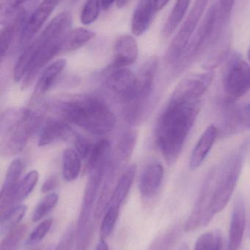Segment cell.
I'll return each mask as SVG.
<instances>
[{"label":"cell","mask_w":250,"mask_h":250,"mask_svg":"<svg viewBox=\"0 0 250 250\" xmlns=\"http://www.w3.org/2000/svg\"><path fill=\"white\" fill-rule=\"evenodd\" d=\"M170 0H154V7L156 11L158 12L162 10Z\"/></svg>","instance_id":"7bdbcfd3"},{"label":"cell","mask_w":250,"mask_h":250,"mask_svg":"<svg viewBox=\"0 0 250 250\" xmlns=\"http://www.w3.org/2000/svg\"><path fill=\"white\" fill-rule=\"evenodd\" d=\"M26 210V206L18 205L4 215L1 216L0 220V232L1 234H7L10 230L19 226V223L24 217Z\"/></svg>","instance_id":"f1b7e54d"},{"label":"cell","mask_w":250,"mask_h":250,"mask_svg":"<svg viewBox=\"0 0 250 250\" xmlns=\"http://www.w3.org/2000/svg\"><path fill=\"white\" fill-rule=\"evenodd\" d=\"M95 250H109L108 245L105 240H101L98 242Z\"/></svg>","instance_id":"f6af8a7d"},{"label":"cell","mask_w":250,"mask_h":250,"mask_svg":"<svg viewBox=\"0 0 250 250\" xmlns=\"http://www.w3.org/2000/svg\"><path fill=\"white\" fill-rule=\"evenodd\" d=\"M71 1L72 3H76L77 2V1H79V0H70Z\"/></svg>","instance_id":"681fc988"},{"label":"cell","mask_w":250,"mask_h":250,"mask_svg":"<svg viewBox=\"0 0 250 250\" xmlns=\"http://www.w3.org/2000/svg\"><path fill=\"white\" fill-rule=\"evenodd\" d=\"M136 170L135 165H130L126 167L113 190L108 207L120 208L132 188V184L135 180Z\"/></svg>","instance_id":"44dd1931"},{"label":"cell","mask_w":250,"mask_h":250,"mask_svg":"<svg viewBox=\"0 0 250 250\" xmlns=\"http://www.w3.org/2000/svg\"><path fill=\"white\" fill-rule=\"evenodd\" d=\"M129 1V0H117L116 1V4H117V7L118 8H123L127 4Z\"/></svg>","instance_id":"bcb514c9"},{"label":"cell","mask_w":250,"mask_h":250,"mask_svg":"<svg viewBox=\"0 0 250 250\" xmlns=\"http://www.w3.org/2000/svg\"><path fill=\"white\" fill-rule=\"evenodd\" d=\"M27 227L22 224L16 226L13 230L7 233L5 238L1 241L0 250H14L17 248L26 233Z\"/></svg>","instance_id":"d6a6232c"},{"label":"cell","mask_w":250,"mask_h":250,"mask_svg":"<svg viewBox=\"0 0 250 250\" xmlns=\"http://www.w3.org/2000/svg\"><path fill=\"white\" fill-rule=\"evenodd\" d=\"M119 211L120 208H114V207L107 208L103 217L101 229H100V237L101 240H106L113 233L118 218Z\"/></svg>","instance_id":"4dcf8cb0"},{"label":"cell","mask_w":250,"mask_h":250,"mask_svg":"<svg viewBox=\"0 0 250 250\" xmlns=\"http://www.w3.org/2000/svg\"><path fill=\"white\" fill-rule=\"evenodd\" d=\"M39 123V118L30 110L7 111L1 119V153L15 155L22 151Z\"/></svg>","instance_id":"277c9868"},{"label":"cell","mask_w":250,"mask_h":250,"mask_svg":"<svg viewBox=\"0 0 250 250\" xmlns=\"http://www.w3.org/2000/svg\"><path fill=\"white\" fill-rule=\"evenodd\" d=\"M106 86L122 102L131 104L134 102L136 92V76L131 70L113 68L109 66L105 77Z\"/></svg>","instance_id":"30bf717a"},{"label":"cell","mask_w":250,"mask_h":250,"mask_svg":"<svg viewBox=\"0 0 250 250\" xmlns=\"http://www.w3.org/2000/svg\"><path fill=\"white\" fill-rule=\"evenodd\" d=\"M57 182L55 179H48V180L44 182L41 191H42L43 193H48L50 191L54 189L56 186H57Z\"/></svg>","instance_id":"b9f144b4"},{"label":"cell","mask_w":250,"mask_h":250,"mask_svg":"<svg viewBox=\"0 0 250 250\" xmlns=\"http://www.w3.org/2000/svg\"><path fill=\"white\" fill-rule=\"evenodd\" d=\"M93 145L91 144L89 141H87L85 138L77 137L75 141V147L78 154L80 156L81 158L84 160H88L91 150Z\"/></svg>","instance_id":"f35d334b"},{"label":"cell","mask_w":250,"mask_h":250,"mask_svg":"<svg viewBox=\"0 0 250 250\" xmlns=\"http://www.w3.org/2000/svg\"><path fill=\"white\" fill-rule=\"evenodd\" d=\"M246 223V211L243 198L235 201L229 230L228 250H239L243 240Z\"/></svg>","instance_id":"9a60e30c"},{"label":"cell","mask_w":250,"mask_h":250,"mask_svg":"<svg viewBox=\"0 0 250 250\" xmlns=\"http://www.w3.org/2000/svg\"><path fill=\"white\" fill-rule=\"evenodd\" d=\"M117 0H101V6L103 10H107L110 8L113 3Z\"/></svg>","instance_id":"ee69618b"},{"label":"cell","mask_w":250,"mask_h":250,"mask_svg":"<svg viewBox=\"0 0 250 250\" xmlns=\"http://www.w3.org/2000/svg\"><path fill=\"white\" fill-rule=\"evenodd\" d=\"M243 153H233L217 168L213 211H223L230 201L243 167Z\"/></svg>","instance_id":"5b68a950"},{"label":"cell","mask_w":250,"mask_h":250,"mask_svg":"<svg viewBox=\"0 0 250 250\" xmlns=\"http://www.w3.org/2000/svg\"><path fill=\"white\" fill-rule=\"evenodd\" d=\"M248 58H249V60L250 61V47L249 51H248Z\"/></svg>","instance_id":"f907efd6"},{"label":"cell","mask_w":250,"mask_h":250,"mask_svg":"<svg viewBox=\"0 0 250 250\" xmlns=\"http://www.w3.org/2000/svg\"><path fill=\"white\" fill-rule=\"evenodd\" d=\"M36 3V0H16V10L21 8L32 9Z\"/></svg>","instance_id":"60d3db41"},{"label":"cell","mask_w":250,"mask_h":250,"mask_svg":"<svg viewBox=\"0 0 250 250\" xmlns=\"http://www.w3.org/2000/svg\"><path fill=\"white\" fill-rule=\"evenodd\" d=\"M223 86L230 100L239 99L250 89V66L239 54L229 59L223 73Z\"/></svg>","instance_id":"ba28073f"},{"label":"cell","mask_w":250,"mask_h":250,"mask_svg":"<svg viewBox=\"0 0 250 250\" xmlns=\"http://www.w3.org/2000/svg\"><path fill=\"white\" fill-rule=\"evenodd\" d=\"M23 164L21 159H16L10 163L5 179L3 184L1 191V197H0V215L3 216L7 211L14 208L12 196L13 192L16 189L20 179L21 175L23 171Z\"/></svg>","instance_id":"4fadbf2b"},{"label":"cell","mask_w":250,"mask_h":250,"mask_svg":"<svg viewBox=\"0 0 250 250\" xmlns=\"http://www.w3.org/2000/svg\"><path fill=\"white\" fill-rule=\"evenodd\" d=\"M58 195L50 193L45 195L37 206L32 214V221L38 222L48 214L57 205Z\"/></svg>","instance_id":"1f68e13d"},{"label":"cell","mask_w":250,"mask_h":250,"mask_svg":"<svg viewBox=\"0 0 250 250\" xmlns=\"http://www.w3.org/2000/svg\"><path fill=\"white\" fill-rule=\"evenodd\" d=\"M62 114L69 123L95 135H102L113 130L116 117L102 101L82 98L63 104Z\"/></svg>","instance_id":"3957f363"},{"label":"cell","mask_w":250,"mask_h":250,"mask_svg":"<svg viewBox=\"0 0 250 250\" xmlns=\"http://www.w3.org/2000/svg\"><path fill=\"white\" fill-rule=\"evenodd\" d=\"M95 32L85 28H76L68 32L62 43L61 51H76L86 45L95 37Z\"/></svg>","instance_id":"603a6c76"},{"label":"cell","mask_w":250,"mask_h":250,"mask_svg":"<svg viewBox=\"0 0 250 250\" xmlns=\"http://www.w3.org/2000/svg\"><path fill=\"white\" fill-rule=\"evenodd\" d=\"M139 54L136 40L129 35H121L116 40L114 46V60L110 67L123 68L136 62Z\"/></svg>","instance_id":"5bb4252c"},{"label":"cell","mask_w":250,"mask_h":250,"mask_svg":"<svg viewBox=\"0 0 250 250\" xmlns=\"http://www.w3.org/2000/svg\"><path fill=\"white\" fill-rule=\"evenodd\" d=\"M223 236L219 230L207 232L201 235L195 245V250H224Z\"/></svg>","instance_id":"f546056e"},{"label":"cell","mask_w":250,"mask_h":250,"mask_svg":"<svg viewBox=\"0 0 250 250\" xmlns=\"http://www.w3.org/2000/svg\"><path fill=\"white\" fill-rule=\"evenodd\" d=\"M208 1L209 0H195V4L184 23L170 43L166 53L165 58L167 62L173 67H176L182 59L196 29L197 25L199 23L203 13L206 8Z\"/></svg>","instance_id":"52a82bcc"},{"label":"cell","mask_w":250,"mask_h":250,"mask_svg":"<svg viewBox=\"0 0 250 250\" xmlns=\"http://www.w3.org/2000/svg\"><path fill=\"white\" fill-rule=\"evenodd\" d=\"M216 175V167L207 175L192 214L185 224V231L192 232L202 226H207L215 215L213 211V203L215 192Z\"/></svg>","instance_id":"8992f818"},{"label":"cell","mask_w":250,"mask_h":250,"mask_svg":"<svg viewBox=\"0 0 250 250\" xmlns=\"http://www.w3.org/2000/svg\"><path fill=\"white\" fill-rule=\"evenodd\" d=\"M105 166L106 165H104V166H101L98 168L91 171L92 175L88 181L85 197H84L83 207H82V214H81L80 222H79L80 228H82V226H85V223H86L87 220L89 217L95 196L99 189L100 185L104 178Z\"/></svg>","instance_id":"ffe728a7"},{"label":"cell","mask_w":250,"mask_h":250,"mask_svg":"<svg viewBox=\"0 0 250 250\" xmlns=\"http://www.w3.org/2000/svg\"><path fill=\"white\" fill-rule=\"evenodd\" d=\"M70 128L61 121H49L42 128L38 140L39 146H45L57 140L66 138L70 132Z\"/></svg>","instance_id":"7402d4cb"},{"label":"cell","mask_w":250,"mask_h":250,"mask_svg":"<svg viewBox=\"0 0 250 250\" xmlns=\"http://www.w3.org/2000/svg\"><path fill=\"white\" fill-rule=\"evenodd\" d=\"M164 168L159 163H153L148 165L142 171L139 178V189L142 196L151 198L158 193L163 179Z\"/></svg>","instance_id":"2e32d148"},{"label":"cell","mask_w":250,"mask_h":250,"mask_svg":"<svg viewBox=\"0 0 250 250\" xmlns=\"http://www.w3.org/2000/svg\"><path fill=\"white\" fill-rule=\"evenodd\" d=\"M236 0H219L217 4V16L222 21L229 23L233 10V6Z\"/></svg>","instance_id":"d590c367"},{"label":"cell","mask_w":250,"mask_h":250,"mask_svg":"<svg viewBox=\"0 0 250 250\" xmlns=\"http://www.w3.org/2000/svg\"><path fill=\"white\" fill-rule=\"evenodd\" d=\"M39 179V173L33 170L28 173L22 180L18 184L12 196L13 205L16 207L17 204L26 198L32 192Z\"/></svg>","instance_id":"83f0119b"},{"label":"cell","mask_w":250,"mask_h":250,"mask_svg":"<svg viewBox=\"0 0 250 250\" xmlns=\"http://www.w3.org/2000/svg\"><path fill=\"white\" fill-rule=\"evenodd\" d=\"M111 148V144L107 139H101L94 144L88 157V168L90 171L95 170L101 166L106 165Z\"/></svg>","instance_id":"484cf974"},{"label":"cell","mask_w":250,"mask_h":250,"mask_svg":"<svg viewBox=\"0 0 250 250\" xmlns=\"http://www.w3.org/2000/svg\"><path fill=\"white\" fill-rule=\"evenodd\" d=\"M218 133V129L214 125L208 126L205 129V132L198 140L191 154L190 159H189L190 169L195 170L202 165L214 146Z\"/></svg>","instance_id":"ac0fdd59"},{"label":"cell","mask_w":250,"mask_h":250,"mask_svg":"<svg viewBox=\"0 0 250 250\" xmlns=\"http://www.w3.org/2000/svg\"><path fill=\"white\" fill-rule=\"evenodd\" d=\"M52 223L53 220L51 219H48L40 223L29 235L26 241V245L28 246H33L40 243L48 234Z\"/></svg>","instance_id":"e575fe53"},{"label":"cell","mask_w":250,"mask_h":250,"mask_svg":"<svg viewBox=\"0 0 250 250\" xmlns=\"http://www.w3.org/2000/svg\"><path fill=\"white\" fill-rule=\"evenodd\" d=\"M235 116L239 127L242 126L250 129V104L236 105Z\"/></svg>","instance_id":"8d00e7d4"},{"label":"cell","mask_w":250,"mask_h":250,"mask_svg":"<svg viewBox=\"0 0 250 250\" xmlns=\"http://www.w3.org/2000/svg\"><path fill=\"white\" fill-rule=\"evenodd\" d=\"M212 73H197L186 76L178 84L173 95L184 99H201L212 83Z\"/></svg>","instance_id":"7c38bea8"},{"label":"cell","mask_w":250,"mask_h":250,"mask_svg":"<svg viewBox=\"0 0 250 250\" xmlns=\"http://www.w3.org/2000/svg\"><path fill=\"white\" fill-rule=\"evenodd\" d=\"M201 100L172 95L156 129V142L169 166L175 164L201 111Z\"/></svg>","instance_id":"6da1fadb"},{"label":"cell","mask_w":250,"mask_h":250,"mask_svg":"<svg viewBox=\"0 0 250 250\" xmlns=\"http://www.w3.org/2000/svg\"><path fill=\"white\" fill-rule=\"evenodd\" d=\"M158 68L157 57H150L141 67L136 76V92L135 101L129 104L128 116L132 120L139 117L140 110L143 108L153 92L154 81Z\"/></svg>","instance_id":"9c48e42d"},{"label":"cell","mask_w":250,"mask_h":250,"mask_svg":"<svg viewBox=\"0 0 250 250\" xmlns=\"http://www.w3.org/2000/svg\"><path fill=\"white\" fill-rule=\"evenodd\" d=\"M132 134L125 136L120 145V152L123 157H128L132 153L135 144V138Z\"/></svg>","instance_id":"ab89813d"},{"label":"cell","mask_w":250,"mask_h":250,"mask_svg":"<svg viewBox=\"0 0 250 250\" xmlns=\"http://www.w3.org/2000/svg\"><path fill=\"white\" fill-rule=\"evenodd\" d=\"M180 250H189V247L186 244H183V245L181 246Z\"/></svg>","instance_id":"7dc6e473"},{"label":"cell","mask_w":250,"mask_h":250,"mask_svg":"<svg viewBox=\"0 0 250 250\" xmlns=\"http://www.w3.org/2000/svg\"><path fill=\"white\" fill-rule=\"evenodd\" d=\"M60 0H43L41 4L31 13L22 29L19 42V48L24 49L35 35L51 16Z\"/></svg>","instance_id":"8fae6325"},{"label":"cell","mask_w":250,"mask_h":250,"mask_svg":"<svg viewBox=\"0 0 250 250\" xmlns=\"http://www.w3.org/2000/svg\"><path fill=\"white\" fill-rule=\"evenodd\" d=\"M71 24V14L68 11L62 12L32 41L35 45V54L23 77L22 90L31 85L38 73L61 51L63 39L70 30Z\"/></svg>","instance_id":"7a4b0ae2"},{"label":"cell","mask_w":250,"mask_h":250,"mask_svg":"<svg viewBox=\"0 0 250 250\" xmlns=\"http://www.w3.org/2000/svg\"><path fill=\"white\" fill-rule=\"evenodd\" d=\"M230 33L227 29L205 53L203 67L205 70H211L218 67L227 59L230 51Z\"/></svg>","instance_id":"e0dca14e"},{"label":"cell","mask_w":250,"mask_h":250,"mask_svg":"<svg viewBox=\"0 0 250 250\" xmlns=\"http://www.w3.org/2000/svg\"><path fill=\"white\" fill-rule=\"evenodd\" d=\"M81 170V157L71 148L65 150L63 154V176L67 182L77 179Z\"/></svg>","instance_id":"d4e9b609"},{"label":"cell","mask_w":250,"mask_h":250,"mask_svg":"<svg viewBox=\"0 0 250 250\" xmlns=\"http://www.w3.org/2000/svg\"></svg>","instance_id":"816d5d0a"},{"label":"cell","mask_w":250,"mask_h":250,"mask_svg":"<svg viewBox=\"0 0 250 250\" xmlns=\"http://www.w3.org/2000/svg\"><path fill=\"white\" fill-rule=\"evenodd\" d=\"M156 13L154 0H139L132 16V34L136 37L143 35L149 28Z\"/></svg>","instance_id":"d6986e66"},{"label":"cell","mask_w":250,"mask_h":250,"mask_svg":"<svg viewBox=\"0 0 250 250\" xmlns=\"http://www.w3.org/2000/svg\"><path fill=\"white\" fill-rule=\"evenodd\" d=\"M191 0H177L173 10L169 16L163 29V35L168 38L176 30L179 23L183 21V17L189 7Z\"/></svg>","instance_id":"4316f807"},{"label":"cell","mask_w":250,"mask_h":250,"mask_svg":"<svg viewBox=\"0 0 250 250\" xmlns=\"http://www.w3.org/2000/svg\"><path fill=\"white\" fill-rule=\"evenodd\" d=\"M101 0H87L81 13V22L84 25H90L98 19Z\"/></svg>","instance_id":"836d02e7"},{"label":"cell","mask_w":250,"mask_h":250,"mask_svg":"<svg viewBox=\"0 0 250 250\" xmlns=\"http://www.w3.org/2000/svg\"><path fill=\"white\" fill-rule=\"evenodd\" d=\"M16 0H1L0 2V15L1 24L11 19L18 10H16Z\"/></svg>","instance_id":"74e56055"},{"label":"cell","mask_w":250,"mask_h":250,"mask_svg":"<svg viewBox=\"0 0 250 250\" xmlns=\"http://www.w3.org/2000/svg\"><path fill=\"white\" fill-rule=\"evenodd\" d=\"M66 66V60L64 59H60L48 65L38 81L36 87L37 93L39 95H44L45 92H48L51 89L57 78L64 70Z\"/></svg>","instance_id":"cb8c5ba5"},{"label":"cell","mask_w":250,"mask_h":250,"mask_svg":"<svg viewBox=\"0 0 250 250\" xmlns=\"http://www.w3.org/2000/svg\"><path fill=\"white\" fill-rule=\"evenodd\" d=\"M248 234L250 236V220L249 222V225H248Z\"/></svg>","instance_id":"c3c4849f"}]
</instances>
